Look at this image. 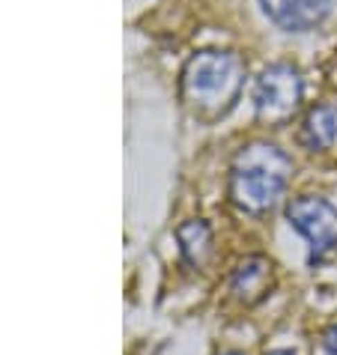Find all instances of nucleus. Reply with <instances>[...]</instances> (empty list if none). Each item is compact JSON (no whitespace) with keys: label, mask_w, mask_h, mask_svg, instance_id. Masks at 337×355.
<instances>
[{"label":"nucleus","mask_w":337,"mask_h":355,"mask_svg":"<svg viewBox=\"0 0 337 355\" xmlns=\"http://www.w3.org/2000/svg\"><path fill=\"white\" fill-rule=\"evenodd\" d=\"M286 221L295 233L304 236L311 248V266L329 260L337 251V209L316 194H302L286 206Z\"/></svg>","instance_id":"obj_3"},{"label":"nucleus","mask_w":337,"mask_h":355,"mask_svg":"<svg viewBox=\"0 0 337 355\" xmlns=\"http://www.w3.org/2000/svg\"><path fill=\"white\" fill-rule=\"evenodd\" d=\"M245 84V66L233 51H197L182 69V98L200 116H221L233 107Z\"/></svg>","instance_id":"obj_2"},{"label":"nucleus","mask_w":337,"mask_h":355,"mask_svg":"<svg viewBox=\"0 0 337 355\" xmlns=\"http://www.w3.org/2000/svg\"><path fill=\"white\" fill-rule=\"evenodd\" d=\"M263 12L269 15V21L277 24L281 31H311L329 15L331 0H260Z\"/></svg>","instance_id":"obj_5"},{"label":"nucleus","mask_w":337,"mask_h":355,"mask_svg":"<svg viewBox=\"0 0 337 355\" xmlns=\"http://www.w3.org/2000/svg\"><path fill=\"white\" fill-rule=\"evenodd\" d=\"M320 347L325 355H337V325H329L320 338Z\"/></svg>","instance_id":"obj_9"},{"label":"nucleus","mask_w":337,"mask_h":355,"mask_svg":"<svg viewBox=\"0 0 337 355\" xmlns=\"http://www.w3.org/2000/svg\"><path fill=\"white\" fill-rule=\"evenodd\" d=\"M224 355H242V352H224Z\"/></svg>","instance_id":"obj_11"},{"label":"nucleus","mask_w":337,"mask_h":355,"mask_svg":"<svg viewBox=\"0 0 337 355\" xmlns=\"http://www.w3.org/2000/svg\"><path fill=\"white\" fill-rule=\"evenodd\" d=\"M299 141L304 150L311 153H325L337 144V107L334 105H320L304 116Z\"/></svg>","instance_id":"obj_7"},{"label":"nucleus","mask_w":337,"mask_h":355,"mask_svg":"<svg viewBox=\"0 0 337 355\" xmlns=\"http://www.w3.org/2000/svg\"><path fill=\"white\" fill-rule=\"evenodd\" d=\"M269 355H293V352H284V349H277V352H269Z\"/></svg>","instance_id":"obj_10"},{"label":"nucleus","mask_w":337,"mask_h":355,"mask_svg":"<svg viewBox=\"0 0 337 355\" xmlns=\"http://www.w3.org/2000/svg\"><path fill=\"white\" fill-rule=\"evenodd\" d=\"M293 176V162L275 144L257 141L236 153L230 164V200L248 215H263L281 200Z\"/></svg>","instance_id":"obj_1"},{"label":"nucleus","mask_w":337,"mask_h":355,"mask_svg":"<svg viewBox=\"0 0 337 355\" xmlns=\"http://www.w3.org/2000/svg\"><path fill=\"white\" fill-rule=\"evenodd\" d=\"M304 96V84L299 69L290 63H272L266 66L254 84V107L257 116L266 123H286L299 111Z\"/></svg>","instance_id":"obj_4"},{"label":"nucleus","mask_w":337,"mask_h":355,"mask_svg":"<svg viewBox=\"0 0 337 355\" xmlns=\"http://www.w3.org/2000/svg\"><path fill=\"white\" fill-rule=\"evenodd\" d=\"M272 290V263L266 257H245L233 272V293L254 304Z\"/></svg>","instance_id":"obj_6"},{"label":"nucleus","mask_w":337,"mask_h":355,"mask_svg":"<svg viewBox=\"0 0 337 355\" xmlns=\"http://www.w3.org/2000/svg\"><path fill=\"white\" fill-rule=\"evenodd\" d=\"M180 248L191 266H203L212 251V230L206 221H188L180 227Z\"/></svg>","instance_id":"obj_8"}]
</instances>
